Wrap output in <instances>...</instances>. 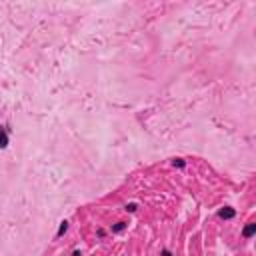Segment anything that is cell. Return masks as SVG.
I'll return each instance as SVG.
<instances>
[{
    "label": "cell",
    "instance_id": "1",
    "mask_svg": "<svg viewBox=\"0 0 256 256\" xmlns=\"http://www.w3.org/2000/svg\"><path fill=\"white\" fill-rule=\"evenodd\" d=\"M218 216H220V218H224V220H230V218H234V216H236V210H234V208H230V206H224V208H220V210H218Z\"/></svg>",
    "mask_w": 256,
    "mask_h": 256
},
{
    "label": "cell",
    "instance_id": "2",
    "mask_svg": "<svg viewBox=\"0 0 256 256\" xmlns=\"http://www.w3.org/2000/svg\"><path fill=\"white\" fill-rule=\"evenodd\" d=\"M254 232H256V224H254V222H250V224H248V226L242 230V236H244V238H250Z\"/></svg>",
    "mask_w": 256,
    "mask_h": 256
},
{
    "label": "cell",
    "instance_id": "3",
    "mask_svg": "<svg viewBox=\"0 0 256 256\" xmlns=\"http://www.w3.org/2000/svg\"><path fill=\"white\" fill-rule=\"evenodd\" d=\"M8 146V134L0 128V148H6Z\"/></svg>",
    "mask_w": 256,
    "mask_h": 256
},
{
    "label": "cell",
    "instance_id": "4",
    "mask_svg": "<svg viewBox=\"0 0 256 256\" xmlns=\"http://www.w3.org/2000/svg\"><path fill=\"white\" fill-rule=\"evenodd\" d=\"M68 230V222L64 220V222H60V228H58V232H56V236H62L64 232Z\"/></svg>",
    "mask_w": 256,
    "mask_h": 256
},
{
    "label": "cell",
    "instance_id": "5",
    "mask_svg": "<svg viewBox=\"0 0 256 256\" xmlns=\"http://www.w3.org/2000/svg\"><path fill=\"white\" fill-rule=\"evenodd\" d=\"M124 228H126V222H118V224L112 228V232H122Z\"/></svg>",
    "mask_w": 256,
    "mask_h": 256
},
{
    "label": "cell",
    "instance_id": "6",
    "mask_svg": "<svg viewBox=\"0 0 256 256\" xmlns=\"http://www.w3.org/2000/svg\"><path fill=\"white\" fill-rule=\"evenodd\" d=\"M172 164H174V166H180V168H182V166H184V160H182V158H174V160H172Z\"/></svg>",
    "mask_w": 256,
    "mask_h": 256
},
{
    "label": "cell",
    "instance_id": "7",
    "mask_svg": "<svg viewBox=\"0 0 256 256\" xmlns=\"http://www.w3.org/2000/svg\"><path fill=\"white\" fill-rule=\"evenodd\" d=\"M126 210L128 212H134V210H136V204H134V202H132V204H126Z\"/></svg>",
    "mask_w": 256,
    "mask_h": 256
},
{
    "label": "cell",
    "instance_id": "8",
    "mask_svg": "<svg viewBox=\"0 0 256 256\" xmlns=\"http://www.w3.org/2000/svg\"><path fill=\"white\" fill-rule=\"evenodd\" d=\"M162 256H172V254H170V250H162Z\"/></svg>",
    "mask_w": 256,
    "mask_h": 256
}]
</instances>
